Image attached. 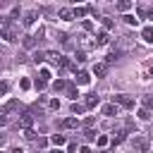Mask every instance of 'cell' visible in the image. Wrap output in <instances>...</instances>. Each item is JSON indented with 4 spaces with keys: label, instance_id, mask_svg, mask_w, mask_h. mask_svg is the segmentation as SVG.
Masks as SVG:
<instances>
[{
    "label": "cell",
    "instance_id": "obj_25",
    "mask_svg": "<svg viewBox=\"0 0 153 153\" xmlns=\"http://www.w3.org/2000/svg\"><path fill=\"white\" fill-rule=\"evenodd\" d=\"M139 117H141V120H148V117H151V112L143 108V110H139Z\"/></svg>",
    "mask_w": 153,
    "mask_h": 153
},
{
    "label": "cell",
    "instance_id": "obj_15",
    "mask_svg": "<svg viewBox=\"0 0 153 153\" xmlns=\"http://www.w3.org/2000/svg\"><path fill=\"white\" fill-rule=\"evenodd\" d=\"M67 96H69L72 100H76V96H79V91H76V86H72V84H69V86H67Z\"/></svg>",
    "mask_w": 153,
    "mask_h": 153
},
{
    "label": "cell",
    "instance_id": "obj_1",
    "mask_svg": "<svg viewBox=\"0 0 153 153\" xmlns=\"http://www.w3.org/2000/svg\"><path fill=\"white\" fill-rule=\"evenodd\" d=\"M112 103L115 105H122V108H134V98L131 96H122V93L112 96Z\"/></svg>",
    "mask_w": 153,
    "mask_h": 153
},
{
    "label": "cell",
    "instance_id": "obj_26",
    "mask_svg": "<svg viewBox=\"0 0 153 153\" xmlns=\"http://www.w3.org/2000/svg\"><path fill=\"white\" fill-rule=\"evenodd\" d=\"M96 143H98V146H108V136H98Z\"/></svg>",
    "mask_w": 153,
    "mask_h": 153
},
{
    "label": "cell",
    "instance_id": "obj_12",
    "mask_svg": "<svg viewBox=\"0 0 153 153\" xmlns=\"http://www.w3.org/2000/svg\"><path fill=\"white\" fill-rule=\"evenodd\" d=\"M62 127H65V129H74V127H79V120H74V117H67V120L62 122Z\"/></svg>",
    "mask_w": 153,
    "mask_h": 153
},
{
    "label": "cell",
    "instance_id": "obj_2",
    "mask_svg": "<svg viewBox=\"0 0 153 153\" xmlns=\"http://www.w3.org/2000/svg\"><path fill=\"white\" fill-rule=\"evenodd\" d=\"M134 146H136L141 153H146V151H148V139H146V136H134Z\"/></svg>",
    "mask_w": 153,
    "mask_h": 153
},
{
    "label": "cell",
    "instance_id": "obj_27",
    "mask_svg": "<svg viewBox=\"0 0 153 153\" xmlns=\"http://www.w3.org/2000/svg\"><path fill=\"white\" fill-rule=\"evenodd\" d=\"M19 86H22V88H31V81H29V79H22Z\"/></svg>",
    "mask_w": 153,
    "mask_h": 153
},
{
    "label": "cell",
    "instance_id": "obj_19",
    "mask_svg": "<svg viewBox=\"0 0 153 153\" xmlns=\"http://www.w3.org/2000/svg\"><path fill=\"white\" fill-rule=\"evenodd\" d=\"M50 141H53L55 146H62V143H65V136H62V134H53V139H50Z\"/></svg>",
    "mask_w": 153,
    "mask_h": 153
},
{
    "label": "cell",
    "instance_id": "obj_6",
    "mask_svg": "<svg viewBox=\"0 0 153 153\" xmlns=\"http://www.w3.org/2000/svg\"><path fill=\"white\" fill-rule=\"evenodd\" d=\"M141 38H143L146 43H153V26H143V29H141Z\"/></svg>",
    "mask_w": 153,
    "mask_h": 153
},
{
    "label": "cell",
    "instance_id": "obj_29",
    "mask_svg": "<svg viewBox=\"0 0 153 153\" xmlns=\"http://www.w3.org/2000/svg\"><path fill=\"white\" fill-rule=\"evenodd\" d=\"M86 60V53H76V62H84Z\"/></svg>",
    "mask_w": 153,
    "mask_h": 153
},
{
    "label": "cell",
    "instance_id": "obj_20",
    "mask_svg": "<svg viewBox=\"0 0 153 153\" xmlns=\"http://www.w3.org/2000/svg\"><path fill=\"white\" fill-rule=\"evenodd\" d=\"M50 76H53V74H50V69H45V67H43V69H41V79L48 84V81H50Z\"/></svg>",
    "mask_w": 153,
    "mask_h": 153
},
{
    "label": "cell",
    "instance_id": "obj_23",
    "mask_svg": "<svg viewBox=\"0 0 153 153\" xmlns=\"http://www.w3.org/2000/svg\"><path fill=\"white\" fill-rule=\"evenodd\" d=\"M84 14H86V7H76V10H74V17H76V19L84 17Z\"/></svg>",
    "mask_w": 153,
    "mask_h": 153
},
{
    "label": "cell",
    "instance_id": "obj_32",
    "mask_svg": "<svg viewBox=\"0 0 153 153\" xmlns=\"http://www.w3.org/2000/svg\"><path fill=\"white\" fill-rule=\"evenodd\" d=\"M12 153H22V148H12Z\"/></svg>",
    "mask_w": 153,
    "mask_h": 153
},
{
    "label": "cell",
    "instance_id": "obj_9",
    "mask_svg": "<svg viewBox=\"0 0 153 153\" xmlns=\"http://www.w3.org/2000/svg\"><path fill=\"white\" fill-rule=\"evenodd\" d=\"M22 22H24V24H26V26H31V24H33V22H36V10H31V12H26V14H24V19H22Z\"/></svg>",
    "mask_w": 153,
    "mask_h": 153
},
{
    "label": "cell",
    "instance_id": "obj_11",
    "mask_svg": "<svg viewBox=\"0 0 153 153\" xmlns=\"http://www.w3.org/2000/svg\"><path fill=\"white\" fill-rule=\"evenodd\" d=\"M88 81H91V76H88L86 72H79V74H76V84H81V86H86Z\"/></svg>",
    "mask_w": 153,
    "mask_h": 153
},
{
    "label": "cell",
    "instance_id": "obj_7",
    "mask_svg": "<svg viewBox=\"0 0 153 153\" xmlns=\"http://www.w3.org/2000/svg\"><path fill=\"white\" fill-rule=\"evenodd\" d=\"M31 122H33V117H31V112H24V115L19 117V124H22V127H26V129L31 127Z\"/></svg>",
    "mask_w": 153,
    "mask_h": 153
},
{
    "label": "cell",
    "instance_id": "obj_5",
    "mask_svg": "<svg viewBox=\"0 0 153 153\" xmlns=\"http://www.w3.org/2000/svg\"><path fill=\"white\" fill-rule=\"evenodd\" d=\"M139 17H151L153 19V5H139Z\"/></svg>",
    "mask_w": 153,
    "mask_h": 153
},
{
    "label": "cell",
    "instance_id": "obj_14",
    "mask_svg": "<svg viewBox=\"0 0 153 153\" xmlns=\"http://www.w3.org/2000/svg\"><path fill=\"white\" fill-rule=\"evenodd\" d=\"M124 139H127V131H124V129H122V131H117V134H115V136H112V143H122V141H124Z\"/></svg>",
    "mask_w": 153,
    "mask_h": 153
},
{
    "label": "cell",
    "instance_id": "obj_18",
    "mask_svg": "<svg viewBox=\"0 0 153 153\" xmlns=\"http://www.w3.org/2000/svg\"><path fill=\"white\" fill-rule=\"evenodd\" d=\"M67 86H69V84H67V81H62V79H57V81H55V91H67Z\"/></svg>",
    "mask_w": 153,
    "mask_h": 153
},
{
    "label": "cell",
    "instance_id": "obj_16",
    "mask_svg": "<svg viewBox=\"0 0 153 153\" xmlns=\"http://www.w3.org/2000/svg\"><path fill=\"white\" fill-rule=\"evenodd\" d=\"M22 43H24V48H33V45H36L33 36H24V41H22Z\"/></svg>",
    "mask_w": 153,
    "mask_h": 153
},
{
    "label": "cell",
    "instance_id": "obj_33",
    "mask_svg": "<svg viewBox=\"0 0 153 153\" xmlns=\"http://www.w3.org/2000/svg\"><path fill=\"white\" fill-rule=\"evenodd\" d=\"M148 74H151V76H153V67H151V69H148Z\"/></svg>",
    "mask_w": 153,
    "mask_h": 153
},
{
    "label": "cell",
    "instance_id": "obj_34",
    "mask_svg": "<svg viewBox=\"0 0 153 153\" xmlns=\"http://www.w3.org/2000/svg\"><path fill=\"white\" fill-rule=\"evenodd\" d=\"M50 153H62V151H50Z\"/></svg>",
    "mask_w": 153,
    "mask_h": 153
},
{
    "label": "cell",
    "instance_id": "obj_28",
    "mask_svg": "<svg viewBox=\"0 0 153 153\" xmlns=\"http://www.w3.org/2000/svg\"><path fill=\"white\" fill-rule=\"evenodd\" d=\"M100 22H103V26H105V29H110V26H112V22H110V19H108V17H103V19H100Z\"/></svg>",
    "mask_w": 153,
    "mask_h": 153
},
{
    "label": "cell",
    "instance_id": "obj_17",
    "mask_svg": "<svg viewBox=\"0 0 153 153\" xmlns=\"http://www.w3.org/2000/svg\"><path fill=\"white\" fill-rule=\"evenodd\" d=\"M43 60H45V53H41V50H36V53H33V62H36V65H41Z\"/></svg>",
    "mask_w": 153,
    "mask_h": 153
},
{
    "label": "cell",
    "instance_id": "obj_31",
    "mask_svg": "<svg viewBox=\"0 0 153 153\" xmlns=\"http://www.w3.org/2000/svg\"><path fill=\"white\" fill-rule=\"evenodd\" d=\"M79 153H91V148H88V146H81V151H79Z\"/></svg>",
    "mask_w": 153,
    "mask_h": 153
},
{
    "label": "cell",
    "instance_id": "obj_24",
    "mask_svg": "<svg viewBox=\"0 0 153 153\" xmlns=\"http://www.w3.org/2000/svg\"><path fill=\"white\" fill-rule=\"evenodd\" d=\"M84 110H86V105H76V103L72 105V112H74V115H76V112H84Z\"/></svg>",
    "mask_w": 153,
    "mask_h": 153
},
{
    "label": "cell",
    "instance_id": "obj_3",
    "mask_svg": "<svg viewBox=\"0 0 153 153\" xmlns=\"http://www.w3.org/2000/svg\"><path fill=\"white\" fill-rule=\"evenodd\" d=\"M93 74L96 76H105L108 74V62H96L93 65Z\"/></svg>",
    "mask_w": 153,
    "mask_h": 153
},
{
    "label": "cell",
    "instance_id": "obj_35",
    "mask_svg": "<svg viewBox=\"0 0 153 153\" xmlns=\"http://www.w3.org/2000/svg\"><path fill=\"white\" fill-rule=\"evenodd\" d=\"M151 134H153V127H151Z\"/></svg>",
    "mask_w": 153,
    "mask_h": 153
},
{
    "label": "cell",
    "instance_id": "obj_13",
    "mask_svg": "<svg viewBox=\"0 0 153 153\" xmlns=\"http://www.w3.org/2000/svg\"><path fill=\"white\" fill-rule=\"evenodd\" d=\"M108 41H110V38H108V33H105V31H100V33L96 36V45H105Z\"/></svg>",
    "mask_w": 153,
    "mask_h": 153
},
{
    "label": "cell",
    "instance_id": "obj_4",
    "mask_svg": "<svg viewBox=\"0 0 153 153\" xmlns=\"http://www.w3.org/2000/svg\"><path fill=\"white\" fill-rule=\"evenodd\" d=\"M100 112H103L105 117H115V115H117V105H115V103H108V105L100 108Z\"/></svg>",
    "mask_w": 153,
    "mask_h": 153
},
{
    "label": "cell",
    "instance_id": "obj_10",
    "mask_svg": "<svg viewBox=\"0 0 153 153\" xmlns=\"http://www.w3.org/2000/svg\"><path fill=\"white\" fill-rule=\"evenodd\" d=\"M100 103V98L96 96V93H91V96H86V108H96Z\"/></svg>",
    "mask_w": 153,
    "mask_h": 153
},
{
    "label": "cell",
    "instance_id": "obj_30",
    "mask_svg": "<svg viewBox=\"0 0 153 153\" xmlns=\"http://www.w3.org/2000/svg\"><path fill=\"white\" fill-rule=\"evenodd\" d=\"M143 103H146V110H148V108H153V98H146Z\"/></svg>",
    "mask_w": 153,
    "mask_h": 153
},
{
    "label": "cell",
    "instance_id": "obj_21",
    "mask_svg": "<svg viewBox=\"0 0 153 153\" xmlns=\"http://www.w3.org/2000/svg\"><path fill=\"white\" fill-rule=\"evenodd\" d=\"M117 10L120 12H127V10H131V2H117Z\"/></svg>",
    "mask_w": 153,
    "mask_h": 153
},
{
    "label": "cell",
    "instance_id": "obj_22",
    "mask_svg": "<svg viewBox=\"0 0 153 153\" xmlns=\"http://www.w3.org/2000/svg\"><path fill=\"white\" fill-rule=\"evenodd\" d=\"M124 22H127V24H134V26L139 24V19H136L134 14H127V17H124Z\"/></svg>",
    "mask_w": 153,
    "mask_h": 153
},
{
    "label": "cell",
    "instance_id": "obj_8",
    "mask_svg": "<svg viewBox=\"0 0 153 153\" xmlns=\"http://www.w3.org/2000/svg\"><path fill=\"white\" fill-rule=\"evenodd\" d=\"M60 19L72 22V19H74V10H67V7H65V10H60Z\"/></svg>",
    "mask_w": 153,
    "mask_h": 153
}]
</instances>
